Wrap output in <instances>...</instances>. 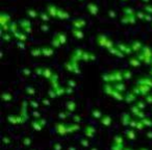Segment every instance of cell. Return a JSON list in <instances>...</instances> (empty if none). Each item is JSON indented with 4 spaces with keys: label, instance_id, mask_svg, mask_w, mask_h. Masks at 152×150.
Wrapping results in <instances>:
<instances>
[{
    "label": "cell",
    "instance_id": "obj_4",
    "mask_svg": "<svg viewBox=\"0 0 152 150\" xmlns=\"http://www.w3.org/2000/svg\"><path fill=\"white\" fill-rule=\"evenodd\" d=\"M142 122H143V124L145 125V126H148V127L152 126V121L150 120V119H148V118H143V119H142Z\"/></svg>",
    "mask_w": 152,
    "mask_h": 150
},
{
    "label": "cell",
    "instance_id": "obj_10",
    "mask_svg": "<svg viewBox=\"0 0 152 150\" xmlns=\"http://www.w3.org/2000/svg\"><path fill=\"white\" fill-rule=\"evenodd\" d=\"M54 149H55V150H61V149H62V146H61V145H57V144H56V145L54 146Z\"/></svg>",
    "mask_w": 152,
    "mask_h": 150
},
{
    "label": "cell",
    "instance_id": "obj_9",
    "mask_svg": "<svg viewBox=\"0 0 152 150\" xmlns=\"http://www.w3.org/2000/svg\"><path fill=\"white\" fill-rule=\"evenodd\" d=\"M94 115H95V118H100L101 117V112H94Z\"/></svg>",
    "mask_w": 152,
    "mask_h": 150
},
{
    "label": "cell",
    "instance_id": "obj_7",
    "mask_svg": "<svg viewBox=\"0 0 152 150\" xmlns=\"http://www.w3.org/2000/svg\"><path fill=\"white\" fill-rule=\"evenodd\" d=\"M23 144L26 146H29L30 145V139H24L23 140Z\"/></svg>",
    "mask_w": 152,
    "mask_h": 150
},
{
    "label": "cell",
    "instance_id": "obj_1",
    "mask_svg": "<svg viewBox=\"0 0 152 150\" xmlns=\"http://www.w3.org/2000/svg\"><path fill=\"white\" fill-rule=\"evenodd\" d=\"M84 133H85V136H87L88 138H93V137L95 136V130H94L92 127L88 126L87 128H85V131H84Z\"/></svg>",
    "mask_w": 152,
    "mask_h": 150
},
{
    "label": "cell",
    "instance_id": "obj_13",
    "mask_svg": "<svg viewBox=\"0 0 152 150\" xmlns=\"http://www.w3.org/2000/svg\"><path fill=\"white\" fill-rule=\"evenodd\" d=\"M70 150H74V148H70Z\"/></svg>",
    "mask_w": 152,
    "mask_h": 150
},
{
    "label": "cell",
    "instance_id": "obj_8",
    "mask_svg": "<svg viewBox=\"0 0 152 150\" xmlns=\"http://www.w3.org/2000/svg\"><path fill=\"white\" fill-rule=\"evenodd\" d=\"M81 145L84 146V147H88V146H89V142H88L87 140H82V141H81Z\"/></svg>",
    "mask_w": 152,
    "mask_h": 150
},
{
    "label": "cell",
    "instance_id": "obj_5",
    "mask_svg": "<svg viewBox=\"0 0 152 150\" xmlns=\"http://www.w3.org/2000/svg\"><path fill=\"white\" fill-rule=\"evenodd\" d=\"M114 144H119V145H123V138H122L121 136L115 137V140H114Z\"/></svg>",
    "mask_w": 152,
    "mask_h": 150
},
{
    "label": "cell",
    "instance_id": "obj_14",
    "mask_svg": "<svg viewBox=\"0 0 152 150\" xmlns=\"http://www.w3.org/2000/svg\"><path fill=\"white\" fill-rule=\"evenodd\" d=\"M92 150H97V149H95V148H93V149H92Z\"/></svg>",
    "mask_w": 152,
    "mask_h": 150
},
{
    "label": "cell",
    "instance_id": "obj_2",
    "mask_svg": "<svg viewBox=\"0 0 152 150\" xmlns=\"http://www.w3.org/2000/svg\"><path fill=\"white\" fill-rule=\"evenodd\" d=\"M101 122H102V124L104 126H109L112 124V118L109 116H104V118L101 120Z\"/></svg>",
    "mask_w": 152,
    "mask_h": 150
},
{
    "label": "cell",
    "instance_id": "obj_6",
    "mask_svg": "<svg viewBox=\"0 0 152 150\" xmlns=\"http://www.w3.org/2000/svg\"><path fill=\"white\" fill-rule=\"evenodd\" d=\"M112 150H124V146L119 145V144H113Z\"/></svg>",
    "mask_w": 152,
    "mask_h": 150
},
{
    "label": "cell",
    "instance_id": "obj_12",
    "mask_svg": "<svg viewBox=\"0 0 152 150\" xmlns=\"http://www.w3.org/2000/svg\"><path fill=\"white\" fill-rule=\"evenodd\" d=\"M139 150H148V149H145V148H143V149H139Z\"/></svg>",
    "mask_w": 152,
    "mask_h": 150
},
{
    "label": "cell",
    "instance_id": "obj_3",
    "mask_svg": "<svg viewBox=\"0 0 152 150\" xmlns=\"http://www.w3.org/2000/svg\"><path fill=\"white\" fill-rule=\"evenodd\" d=\"M126 137H127L129 140H133V139H135V132L133 131V129L128 130L127 132H126Z\"/></svg>",
    "mask_w": 152,
    "mask_h": 150
},
{
    "label": "cell",
    "instance_id": "obj_11",
    "mask_svg": "<svg viewBox=\"0 0 152 150\" xmlns=\"http://www.w3.org/2000/svg\"><path fill=\"white\" fill-rule=\"evenodd\" d=\"M147 137L148 138H151V139H152V132H148L147 133Z\"/></svg>",
    "mask_w": 152,
    "mask_h": 150
}]
</instances>
